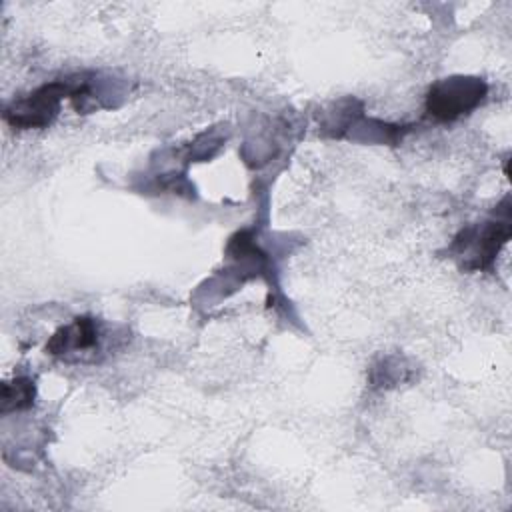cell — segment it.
<instances>
[{"instance_id":"6da1fadb","label":"cell","mask_w":512,"mask_h":512,"mask_svg":"<svg viewBox=\"0 0 512 512\" xmlns=\"http://www.w3.org/2000/svg\"><path fill=\"white\" fill-rule=\"evenodd\" d=\"M512 236L510 198L506 196L492 218L464 226L450 244V254L464 272L492 270L500 250Z\"/></svg>"},{"instance_id":"7a4b0ae2","label":"cell","mask_w":512,"mask_h":512,"mask_svg":"<svg viewBox=\"0 0 512 512\" xmlns=\"http://www.w3.org/2000/svg\"><path fill=\"white\" fill-rule=\"evenodd\" d=\"M82 82V76H70L64 80H52L26 96L14 98L4 106V120L18 130L48 128L60 112V102L72 98Z\"/></svg>"},{"instance_id":"3957f363","label":"cell","mask_w":512,"mask_h":512,"mask_svg":"<svg viewBox=\"0 0 512 512\" xmlns=\"http://www.w3.org/2000/svg\"><path fill=\"white\" fill-rule=\"evenodd\" d=\"M488 94L478 76H448L434 82L426 94V112L436 122H454L474 112Z\"/></svg>"},{"instance_id":"277c9868","label":"cell","mask_w":512,"mask_h":512,"mask_svg":"<svg viewBox=\"0 0 512 512\" xmlns=\"http://www.w3.org/2000/svg\"><path fill=\"white\" fill-rule=\"evenodd\" d=\"M104 330L92 316H76L60 326L46 342L44 352L62 362H94L102 352Z\"/></svg>"},{"instance_id":"5b68a950","label":"cell","mask_w":512,"mask_h":512,"mask_svg":"<svg viewBox=\"0 0 512 512\" xmlns=\"http://www.w3.org/2000/svg\"><path fill=\"white\" fill-rule=\"evenodd\" d=\"M36 398V384L30 376H14L2 384V398L0 410L2 414L26 410L34 404Z\"/></svg>"}]
</instances>
